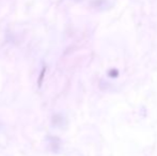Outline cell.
Segmentation results:
<instances>
[{"label":"cell","mask_w":157,"mask_h":156,"mask_svg":"<svg viewBox=\"0 0 157 156\" xmlns=\"http://www.w3.org/2000/svg\"><path fill=\"white\" fill-rule=\"evenodd\" d=\"M119 75V72L117 70H110L109 71V76L110 77H117Z\"/></svg>","instance_id":"cell-1"}]
</instances>
